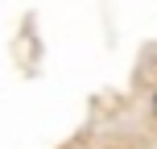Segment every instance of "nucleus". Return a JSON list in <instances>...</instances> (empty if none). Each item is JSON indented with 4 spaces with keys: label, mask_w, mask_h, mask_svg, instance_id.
<instances>
[{
    "label": "nucleus",
    "mask_w": 157,
    "mask_h": 149,
    "mask_svg": "<svg viewBox=\"0 0 157 149\" xmlns=\"http://www.w3.org/2000/svg\"><path fill=\"white\" fill-rule=\"evenodd\" d=\"M153 116H157V95H153Z\"/></svg>",
    "instance_id": "1"
}]
</instances>
